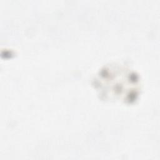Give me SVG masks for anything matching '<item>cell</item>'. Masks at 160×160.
<instances>
[{"label":"cell","instance_id":"obj_1","mask_svg":"<svg viewBox=\"0 0 160 160\" xmlns=\"http://www.w3.org/2000/svg\"><path fill=\"white\" fill-rule=\"evenodd\" d=\"M94 86L105 99L124 102L135 100L140 89L135 72L119 65H111L102 69L95 78Z\"/></svg>","mask_w":160,"mask_h":160}]
</instances>
